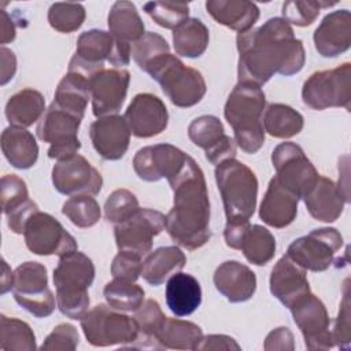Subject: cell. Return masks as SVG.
I'll return each mask as SVG.
<instances>
[{
  "label": "cell",
  "instance_id": "44",
  "mask_svg": "<svg viewBox=\"0 0 351 351\" xmlns=\"http://www.w3.org/2000/svg\"><path fill=\"white\" fill-rule=\"evenodd\" d=\"M85 7L80 3H53L48 10V22L59 33H73L85 21Z\"/></svg>",
  "mask_w": 351,
  "mask_h": 351
},
{
  "label": "cell",
  "instance_id": "36",
  "mask_svg": "<svg viewBox=\"0 0 351 351\" xmlns=\"http://www.w3.org/2000/svg\"><path fill=\"white\" fill-rule=\"evenodd\" d=\"M207 26L197 18H188L173 30V47L177 55L184 58L202 56L208 45Z\"/></svg>",
  "mask_w": 351,
  "mask_h": 351
},
{
  "label": "cell",
  "instance_id": "13",
  "mask_svg": "<svg viewBox=\"0 0 351 351\" xmlns=\"http://www.w3.org/2000/svg\"><path fill=\"white\" fill-rule=\"evenodd\" d=\"M341 247L343 236L336 228H319L293 240L287 250V256L304 270L325 271Z\"/></svg>",
  "mask_w": 351,
  "mask_h": 351
},
{
  "label": "cell",
  "instance_id": "1",
  "mask_svg": "<svg viewBox=\"0 0 351 351\" xmlns=\"http://www.w3.org/2000/svg\"><path fill=\"white\" fill-rule=\"evenodd\" d=\"M239 82L265 85L274 74L285 77L299 73L306 62L302 40L282 18H270L261 27L239 33Z\"/></svg>",
  "mask_w": 351,
  "mask_h": 351
},
{
  "label": "cell",
  "instance_id": "12",
  "mask_svg": "<svg viewBox=\"0 0 351 351\" xmlns=\"http://www.w3.org/2000/svg\"><path fill=\"white\" fill-rule=\"evenodd\" d=\"M271 163L276 180L299 199L311 191L319 177L304 151L292 141L281 143L273 149Z\"/></svg>",
  "mask_w": 351,
  "mask_h": 351
},
{
  "label": "cell",
  "instance_id": "27",
  "mask_svg": "<svg viewBox=\"0 0 351 351\" xmlns=\"http://www.w3.org/2000/svg\"><path fill=\"white\" fill-rule=\"evenodd\" d=\"M299 197L273 177L261 203L259 218L271 228L282 229L296 218Z\"/></svg>",
  "mask_w": 351,
  "mask_h": 351
},
{
  "label": "cell",
  "instance_id": "57",
  "mask_svg": "<svg viewBox=\"0 0 351 351\" xmlns=\"http://www.w3.org/2000/svg\"><path fill=\"white\" fill-rule=\"evenodd\" d=\"M16 33H15V25L12 23V19L7 14L5 10H1V34H0V43L7 44L14 41Z\"/></svg>",
  "mask_w": 351,
  "mask_h": 351
},
{
  "label": "cell",
  "instance_id": "33",
  "mask_svg": "<svg viewBox=\"0 0 351 351\" xmlns=\"http://www.w3.org/2000/svg\"><path fill=\"white\" fill-rule=\"evenodd\" d=\"M110 34L118 41L133 44L144 36V22L130 1H115L107 16Z\"/></svg>",
  "mask_w": 351,
  "mask_h": 351
},
{
  "label": "cell",
  "instance_id": "29",
  "mask_svg": "<svg viewBox=\"0 0 351 351\" xmlns=\"http://www.w3.org/2000/svg\"><path fill=\"white\" fill-rule=\"evenodd\" d=\"M166 304L176 317L191 315L202 304L199 281L182 271L170 276L166 284Z\"/></svg>",
  "mask_w": 351,
  "mask_h": 351
},
{
  "label": "cell",
  "instance_id": "55",
  "mask_svg": "<svg viewBox=\"0 0 351 351\" xmlns=\"http://www.w3.org/2000/svg\"><path fill=\"white\" fill-rule=\"evenodd\" d=\"M197 350H240L237 341L226 335H208L203 336Z\"/></svg>",
  "mask_w": 351,
  "mask_h": 351
},
{
  "label": "cell",
  "instance_id": "32",
  "mask_svg": "<svg viewBox=\"0 0 351 351\" xmlns=\"http://www.w3.org/2000/svg\"><path fill=\"white\" fill-rule=\"evenodd\" d=\"M45 110L44 96L36 89L26 88L8 99L5 104V118L11 126L26 129L40 121Z\"/></svg>",
  "mask_w": 351,
  "mask_h": 351
},
{
  "label": "cell",
  "instance_id": "49",
  "mask_svg": "<svg viewBox=\"0 0 351 351\" xmlns=\"http://www.w3.org/2000/svg\"><path fill=\"white\" fill-rule=\"evenodd\" d=\"M80 343V336L71 324H59L52 332L45 337L44 343L40 346V350L51 351H73Z\"/></svg>",
  "mask_w": 351,
  "mask_h": 351
},
{
  "label": "cell",
  "instance_id": "56",
  "mask_svg": "<svg viewBox=\"0 0 351 351\" xmlns=\"http://www.w3.org/2000/svg\"><path fill=\"white\" fill-rule=\"evenodd\" d=\"M0 59H1V69H0V85H5L11 81L16 71V58L14 52L5 47L0 48Z\"/></svg>",
  "mask_w": 351,
  "mask_h": 351
},
{
  "label": "cell",
  "instance_id": "24",
  "mask_svg": "<svg viewBox=\"0 0 351 351\" xmlns=\"http://www.w3.org/2000/svg\"><path fill=\"white\" fill-rule=\"evenodd\" d=\"M269 282L271 295L287 308H289L298 299L311 292L306 270L287 255L280 258L271 269Z\"/></svg>",
  "mask_w": 351,
  "mask_h": 351
},
{
  "label": "cell",
  "instance_id": "47",
  "mask_svg": "<svg viewBox=\"0 0 351 351\" xmlns=\"http://www.w3.org/2000/svg\"><path fill=\"white\" fill-rule=\"evenodd\" d=\"M138 200L128 189H115L104 203V217L111 223H121L138 210Z\"/></svg>",
  "mask_w": 351,
  "mask_h": 351
},
{
  "label": "cell",
  "instance_id": "23",
  "mask_svg": "<svg viewBox=\"0 0 351 351\" xmlns=\"http://www.w3.org/2000/svg\"><path fill=\"white\" fill-rule=\"evenodd\" d=\"M314 45L324 58H335L351 45V14L348 10L332 11L324 16L314 32Z\"/></svg>",
  "mask_w": 351,
  "mask_h": 351
},
{
  "label": "cell",
  "instance_id": "48",
  "mask_svg": "<svg viewBox=\"0 0 351 351\" xmlns=\"http://www.w3.org/2000/svg\"><path fill=\"white\" fill-rule=\"evenodd\" d=\"M29 200L26 182L16 174H5L1 178V207L8 215Z\"/></svg>",
  "mask_w": 351,
  "mask_h": 351
},
{
  "label": "cell",
  "instance_id": "17",
  "mask_svg": "<svg viewBox=\"0 0 351 351\" xmlns=\"http://www.w3.org/2000/svg\"><path fill=\"white\" fill-rule=\"evenodd\" d=\"M52 184L55 189L67 196L97 195L103 186V177L82 155L58 160L52 169Z\"/></svg>",
  "mask_w": 351,
  "mask_h": 351
},
{
  "label": "cell",
  "instance_id": "3",
  "mask_svg": "<svg viewBox=\"0 0 351 351\" xmlns=\"http://www.w3.org/2000/svg\"><path fill=\"white\" fill-rule=\"evenodd\" d=\"M265 92L255 84L237 82L228 96L223 115L233 129L236 145L245 154H256L265 143Z\"/></svg>",
  "mask_w": 351,
  "mask_h": 351
},
{
  "label": "cell",
  "instance_id": "34",
  "mask_svg": "<svg viewBox=\"0 0 351 351\" xmlns=\"http://www.w3.org/2000/svg\"><path fill=\"white\" fill-rule=\"evenodd\" d=\"M89 99V78L80 73L67 71V74L58 84L53 103L58 107L84 118Z\"/></svg>",
  "mask_w": 351,
  "mask_h": 351
},
{
  "label": "cell",
  "instance_id": "53",
  "mask_svg": "<svg viewBox=\"0 0 351 351\" xmlns=\"http://www.w3.org/2000/svg\"><path fill=\"white\" fill-rule=\"evenodd\" d=\"M38 211V206L33 202V200H27L23 206H21L19 208H16L15 211L10 213L7 217V223L8 228L16 233V234H22L25 230V225L27 222V219L36 213Z\"/></svg>",
  "mask_w": 351,
  "mask_h": 351
},
{
  "label": "cell",
  "instance_id": "6",
  "mask_svg": "<svg viewBox=\"0 0 351 351\" xmlns=\"http://www.w3.org/2000/svg\"><path fill=\"white\" fill-rule=\"evenodd\" d=\"M155 80L170 101L181 108L202 101L207 86L200 71L185 66L176 55L165 53L145 70Z\"/></svg>",
  "mask_w": 351,
  "mask_h": 351
},
{
  "label": "cell",
  "instance_id": "38",
  "mask_svg": "<svg viewBox=\"0 0 351 351\" xmlns=\"http://www.w3.org/2000/svg\"><path fill=\"white\" fill-rule=\"evenodd\" d=\"M133 318L138 325V337L133 347L138 348H159L156 343V333L162 328L166 315L162 311L159 303L154 299H147L134 311Z\"/></svg>",
  "mask_w": 351,
  "mask_h": 351
},
{
  "label": "cell",
  "instance_id": "58",
  "mask_svg": "<svg viewBox=\"0 0 351 351\" xmlns=\"http://www.w3.org/2000/svg\"><path fill=\"white\" fill-rule=\"evenodd\" d=\"M12 276L14 273H11L8 265L5 261H3V276H1V295H4L5 292L11 291L12 288Z\"/></svg>",
  "mask_w": 351,
  "mask_h": 351
},
{
  "label": "cell",
  "instance_id": "9",
  "mask_svg": "<svg viewBox=\"0 0 351 351\" xmlns=\"http://www.w3.org/2000/svg\"><path fill=\"white\" fill-rule=\"evenodd\" d=\"M302 99L307 107L317 111L332 107L350 110L351 63L313 73L303 84Z\"/></svg>",
  "mask_w": 351,
  "mask_h": 351
},
{
  "label": "cell",
  "instance_id": "41",
  "mask_svg": "<svg viewBox=\"0 0 351 351\" xmlns=\"http://www.w3.org/2000/svg\"><path fill=\"white\" fill-rule=\"evenodd\" d=\"M0 347L1 350L33 351L36 350V336L33 329L22 319L0 315Z\"/></svg>",
  "mask_w": 351,
  "mask_h": 351
},
{
  "label": "cell",
  "instance_id": "46",
  "mask_svg": "<svg viewBox=\"0 0 351 351\" xmlns=\"http://www.w3.org/2000/svg\"><path fill=\"white\" fill-rule=\"evenodd\" d=\"M336 3H326V1H311V0H291L282 4V19H285L289 25H296L300 27L310 26L319 11L326 7H332Z\"/></svg>",
  "mask_w": 351,
  "mask_h": 351
},
{
  "label": "cell",
  "instance_id": "25",
  "mask_svg": "<svg viewBox=\"0 0 351 351\" xmlns=\"http://www.w3.org/2000/svg\"><path fill=\"white\" fill-rule=\"evenodd\" d=\"M214 285L230 303L250 300L256 291V276L245 265L237 261L221 263L213 277Z\"/></svg>",
  "mask_w": 351,
  "mask_h": 351
},
{
  "label": "cell",
  "instance_id": "54",
  "mask_svg": "<svg viewBox=\"0 0 351 351\" xmlns=\"http://www.w3.org/2000/svg\"><path fill=\"white\" fill-rule=\"evenodd\" d=\"M250 219H234V221H226L225 229H223V239L228 247L233 250H240L241 241L250 228Z\"/></svg>",
  "mask_w": 351,
  "mask_h": 351
},
{
  "label": "cell",
  "instance_id": "18",
  "mask_svg": "<svg viewBox=\"0 0 351 351\" xmlns=\"http://www.w3.org/2000/svg\"><path fill=\"white\" fill-rule=\"evenodd\" d=\"M129 82L130 74L123 69H104L96 73L89 80L93 115H117L125 103Z\"/></svg>",
  "mask_w": 351,
  "mask_h": 351
},
{
  "label": "cell",
  "instance_id": "11",
  "mask_svg": "<svg viewBox=\"0 0 351 351\" xmlns=\"http://www.w3.org/2000/svg\"><path fill=\"white\" fill-rule=\"evenodd\" d=\"M81 121L82 118L58 107L53 101L51 103L36 128L37 137L49 144L48 158L62 160L80 151L78 129Z\"/></svg>",
  "mask_w": 351,
  "mask_h": 351
},
{
  "label": "cell",
  "instance_id": "4",
  "mask_svg": "<svg viewBox=\"0 0 351 351\" xmlns=\"http://www.w3.org/2000/svg\"><path fill=\"white\" fill-rule=\"evenodd\" d=\"M95 280V265L90 258L77 251L59 258L53 270L56 306L70 319H81L90 303L88 289Z\"/></svg>",
  "mask_w": 351,
  "mask_h": 351
},
{
  "label": "cell",
  "instance_id": "8",
  "mask_svg": "<svg viewBox=\"0 0 351 351\" xmlns=\"http://www.w3.org/2000/svg\"><path fill=\"white\" fill-rule=\"evenodd\" d=\"M80 321L88 343L95 347L133 346L138 337L136 319L108 304H96Z\"/></svg>",
  "mask_w": 351,
  "mask_h": 351
},
{
  "label": "cell",
  "instance_id": "26",
  "mask_svg": "<svg viewBox=\"0 0 351 351\" xmlns=\"http://www.w3.org/2000/svg\"><path fill=\"white\" fill-rule=\"evenodd\" d=\"M310 215L321 222H335L343 214L344 204L348 202L341 186L330 178L319 176L311 191L303 197Z\"/></svg>",
  "mask_w": 351,
  "mask_h": 351
},
{
  "label": "cell",
  "instance_id": "50",
  "mask_svg": "<svg viewBox=\"0 0 351 351\" xmlns=\"http://www.w3.org/2000/svg\"><path fill=\"white\" fill-rule=\"evenodd\" d=\"M143 256L129 252V251H119L111 263V274L114 278L126 280V281H136L141 276L143 269Z\"/></svg>",
  "mask_w": 351,
  "mask_h": 351
},
{
  "label": "cell",
  "instance_id": "2",
  "mask_svg": "<svg viewBox=\"0 0 351 351\" xmlns=\"http://www.w3.org/2000/svg\"><path fill=\"white\" fill-rule=\"evenodd\" d=\"M167 181L174 203L166 215V230L180 247L197 250L211 239L210 199L204 173L188 155L182 169Z\"/></svg>",
  "mask_w": 351,
  "mask_h": 351
},
{
  "label": "cell",
  "instance_id": "51",
  "mask_svg": "<svg viewBox=\"0 0 351 351\" xmlns=\"http://www.w3.org/2000/svg\"><path fill=\"white\" fill-rule=\"evenodd\" d=\"M344 287V295L340 303V310L335 322V328L332 332L333 343L341 350H348L351 343V324H350V298H348V287Z\"/></svg>",
  "mask_w": 351,
  "mask_h": 351
},
{
  "label": "cell",
  "instance_id": "52",
  "mask_svg": "<svg viewBox=\"0 0 351 351\" xmlns=\"http://www.w3.org/2000/svg\"><path fill=\"white\" fill-rule=\"evenodd\" d=\"M263 348L266 351H292L295 348L293 335L287 326H280L273 329L265 339Z\"/></svg>",
  "mask_w": 351,
  "mask_h": 351
},
{
  "label": "cell",
  "instance_id": "20",
  "mask_svg": "<svg viewBox=\"0 0 351 351\" xmlns=\"http://www.w3.org/2000/svg\"><path fill=\"white\" fill-rule=\"evenodd\" d=\"M189 140L202 148L211 165H219L236 156L234 138L225 134L219 118L214 115H202L195 118L188 126Z\"/></svg>",
  "mask_w": 351,
  "mask_h": 351
},
{
  "label": "cell",
  "instance_id": "16",
  "mask_svg": "<svg viewBox=\"0 0 351 351\" xmlns=\"http://www.w3.org/2000/svg\"><path fill=\"white\" fill-rule=\"evenodd\" d=\"M289 310L308 350H330L335 347L332 332L329 330L330 319L319 298L308 292L298 299Z\"/></svg>",
  "mask_w": 351,
  "mask_h": 351
},
{
  "label": "cell",
  "instance_id": "37",
  "mask_svg": "<svg viewBox=\"0 0 351 351\" xmlns=\"http://www.w3.org/2000/svg\"><path fill=\"white\" fill-rule=\"evenodd\" d=\"M262 123L271 137L289 138L302 132L304 119L295 108L282 103H271L265 110Z\"/></svg>",
  "mask_w": 351,
  "mask_h": 351
},
{
  "label": "cell",
  "instance_id": "5",
  "mask_svg": "<svg viewBox=\"0 0 351 351\" xmlns=\"http://www.w3.org/2000/svg\"><path fill=\"white\" fill-rule=\"evenodd\" d=\"M214 174L226 221L250 219L255 213L258 197V178L255 173L233 158L217 165Z\"/></svg>",
  "mask_w": 351,
  "mask_h": 351
},
{
  "label": "cell",
  "instance_id": "45",
  "mask_svg": "<svg viewBox=\"0 0 351 351\" xmlns=\"http://www.w3.org/2000/svg\"><path fill=\"white\" fill-rule=\"evenodd\" d=\"M165 53H170V47L160 34L154 32L144 33L141 38L130 45V55L143 71H145L155 59Z\"/></svg>",
  "mask_w": 351,
  "mask_h": 351
},
{
  "label": "cell",
  "instance_id": "19",
  "mask_svg": "<svg viewBox=\"0 0 351 351\" xmlns=\"http://www.w3.org/2000/svg\"><path fill=\"white\" fill-rule=\"evenodd\" d=\"M188 155L171 144H156L140 148L133 158V170L138 178L156 182L174 177L185 165Z\"/></svg>",
  "mask_w": 351,
  "mask_h": 351
},
{
  "label": "cell",
  "instance_id": "31",
  "mask_svg": "<svg viewBox=\"0 0 351 351\" xmlns=\"http://www.w3.org/2000/svg\"><path fill=\"white\" fill-rule=\"evenodd\" d=\"M186 263V256L177 245L159 247L143 262L141 276L152 287L162 285L170 276L181 269Z\"/></svg>",
  "mask_w": 351,
  "mask_h": 351
},
{
  "label": "cell",
  "instance_id": "21",
  "mask_svg": "<svg viewBox=\"0 0 351 351\" xmlns=\"http://www.w3.org/2000/svg\"><path fill=\"white\" fill-rule=\"evenodd\" d=\"M123 118L133 136L148 138L160 134L167 128L169 112L158 96L138 93L132 99Z\"/></svg>",
  "mask_w": 351,
  "mask_h": 351
},
{
  "label": "cell",
  "instance_id": "28",
  "mask_svg": "<svg viewBox=\"0 0 351 351\" xmlns=\"http://www.w3.org/2000/svg\"><path fill=\"white\" fill-rule=\"evenodd\" d=\"M207 12L219 23L239 33L252 29L259 19V8L248 0H208Z\"/></svg>",
  "mask_w": 351,
  "mask_h": 351
},
{
  "label": "cell",
  "instance_id": "15",
  "mask_svg": "<svg viewBox=\"0 0 351 351\" xmlns=\"http://www.w3.org/2000/svg\"><path fill=\"white\" fill-rule=\"evenodd\" d=\"M163 229H166L165 214L152 208H138L126 221L115 225L114 237L119 251L144 256L151 252L154 237Z\"/></svg>",
  "mask_w": 351,
  "mask_h": 351
},
{
  "label": "cell",
  "instance_id": "42",
  "mask_svg": "<svg viewBox=\"0 0 351 351\" xmlns=\"http://www.w3.org/2000/svg\"><path fill=\"white\" fill-rule=\"evenodd\" d=\"M62 213L71 221V223L81 229L96 225L101 215L99 203L90 195L71 196L63 203Z\"/></svg>",
  "mask_w": 351,
  "mask_h": 351
},
{
  "label": "cell",
  "instance_id": "30",
  "mask_svg": "<svg viewBox=\"0 0 351 351\" xmlns=\"http://www.w3.org/2000/svg\"><path fill=\"white\" fill-rule=\"evenodd\" d=\"M1 151L8 163L19 170L33 167L38 159L36 137L25 128H5L1 133Z\"/></svg>",
  "mask_w": 351,
  "mask_h": 351
},
{
  "label": "cell",
  "instance_id": "10",
  "mask_svg": "<svg viewBox=\"0 0 351 351\" xmlns=\"http://www.w3.org/2000/svg\"><path fill=\"white\" fill-rule=\"evenodd\" d=\"M12 295L15 302L37 318L49 317L55 310L56 296L48 288V276L44 265L25 262L14 270Z\"/></svg>",
  "mask_w": 351,
  "mask_h": 351
},
{
  "label": "cell",
  "instance_id": "14",
  "mask_svg": "<svg viewBox=\"0 0 351 351\" xmlns=\"http://www.w3.org/2000/svg\"><path fill=\"white\" fill-rule=\"evenodd\" d=\"M23 237L26 247L36 255L59 258L77 251L75 239L63 228V225L51 214L36 211L26 222Z\"/></svg>",
  "mask_w": 351,
  "mask_h": 351
},
{
  "label": "cell",
  "instance_id": "43",
  "mask_svg": "<svg viewBox=\"0 0 351 351\" xmlns=\"http://www.w3.org/2000/svg\"><path fill=\"white\" fill-rule=\"evenodd\" d=\"M143 8L156 25L165 29L174 30L189 18V4L182 1H148Z\"/></svg>",
  "mask_w": 351,
  "mask_h": 351
},
{
  "label": "cell",
  "instance_id": "39",
  "mask_svg": "<svg viewBox=\"0 0 351 351\" xmlns=\"http://www.w3.org/2000/svg\"><path fill=\"white\" fill-rule=\"evenodd\" d=\"M245 259L256 266H265L276 254V239L262 225H250L240 247Z\"/></svg>",
  "mask_w": 351,
  "mask_h": 351
},
{
  "label": "cell",
  "instance_id": "7",
  "mask_svg": "<svg viewBox=\"0 0 351 351\" xmlns=\"http://www.w3.org/2000/svg\"><path fill=\"white\" fill-rule=\"evenodd\" d=\"M130 56V44L118 41L110 32L92 29L78 37L69 71L80 73L90 80L96 73L104 70V62L118 69L129 64Z\"/></svg>",
  "mask_w": 351,
  "mask_h": 351
},
{
  "label": "cell",
  "instance_id": "22",
  "mask_svg": "<svg viewBox=\"0 0 351 351\" xmlns=\"http://www.w3.org/2000/svg\"><path fill=\"white\" fill-rule=\"evenodd\" d=\"M130 129L121 115L97 118L89 128V137L95 151L106 160L123 158L130 143Z\"/></svg>",
  "mask_w": 351,
  "mask_h": 351
},
{
  "label": "cell",
  "instance_id": "40",
  "mask_svg": "<svg viewBox=\"0 0 351 351\" xmlns=\"http://www.w3.org/2000/svg\"><path fill=\"white\" fill-rule=\"evenodd\" d=\"M103 295L110 307L118 311H136L143 304L145 292L136 281L114 278L106 284Z\"/></svg>",
  "mask_w": 351,
  "mask_h": 351
},
{
  "label": "cell",
  "instance_id": "35",
  "mask_svg": "<svg viewBox=\"0 0 351 351\" xmlns=\"http://www.w3.org/2000/svg\"><path fill=\"white\" fill-rule=\"evenodd\" d=\"M202 339L203 332L199 325L191 321L167 317L156 333L159 348L170 350H197Z\"/></svg>",
  "mask_w": 351,
  "mask_h": 351
}]
</instances>
